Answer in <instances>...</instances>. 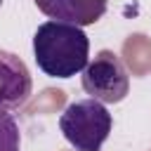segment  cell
Returning a JSON list of instances; mask_svg holds the SVG:
<instances>
[{"label":"cell","instance_id":"cell-1","mask_svg":"<svg viewBox=\"0 0 151 151\" xmlns=\"http://www.w3.org/2000/svg\"><path fill=\"white\" fill-rule=\"evenodd\" d=\"M33 57L45 76L73 78L90 61V40L80 26L50 19L33 35Z\"/></svg>","mask_w":151,"mask_h":151},{"label":"cell","instance_id":"cell-2","mask_svg":"<svg viewBox=\"0 0 151 151\" xmlns=\"http://www.w3.org/2000/svg\"><path fill=\"white\" fill-rule=\"evenodd\" d=\"M111 125L109 109L92 97L71 101L59 116V130L76 151H101Z\"/></svg>","mask_w":151,"mask_h":151},{"label":"cell","instance_id":"cell-3","mask_svg":"<svg viewBox=\"0 0 151 151\" xmlns=\"http://www.w3.org/2000/svg\"><path fill=\"white\" fill-rule=\"evenodd\" d=\"M80 83L83 90L101 104H118L130 92V76L118 54L111 50H101L94 59L87 61Z\"/></svg>","mask_w":151,"mask_h":151},{"label":"cell","instance_id":"cell-4","mask_svg":"<svg viewBox=\"0 0 151 151\" xmlns=\"http://www.w3.org/2000/svg\"><path fill=\"white\" fill-rule=\"evenodd\" d=\"M33 90V78L28 66L14 52L0 50V109H21Z\"/></svg>","mask_w":151,"mask_h":151},{"label":"cell","instance_id":"cell-5","mask_svg":"<svg viewBox=\"0 0 151 151\" xmlns=\"http://www.w3.org/2000/svg\"><path fill=\"white\" fill-rule=\"evenodd\" d=\"M35 5L52 21H64L83 28L97 24L104 17L109 0H35Z\"/></svg>","mask_w":151,"mask_h":151},{"label":"cell","instance_id":"cell-6","mask_svg":"<svg viewBox=\"0 0 151 151\" xmlns=\"http://www.w3.org/2000/svg\"><path fill=\"white\" fill-rule=\"evenodd\" d=\"M21 134L14 116L5 109H0V151H19Z\"/></svg>","mask_w":151,"mask_h":151},{"label":"cell","instance_id":"cell-7","mask_svg":"<svg viewBox=\"0 0 151 151\" xmlns=\"http://www.w3.org/2000/svg\"><path fill=\"white\" fill-rule=\"evenodd\" d=\"M0 5H2V0H0Z\"/></svg>","mask_w":151,"mask_h":151}]
</instances>
